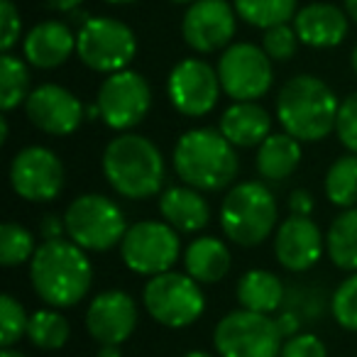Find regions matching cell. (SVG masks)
Here are the masks:
<instances>
[{
	"mask_svg": "<svg viewBox=\"0 0 357 357\" xmlns=\"http://www.w3.org/2000/svg\"><path fill=\"white\" fill-rule=\"evenodd\" d=\"M96 103L100 108V120L110 130L128 132L135 125L142 123L144 115L149 113L152 91H149V84L142 74L123 69L108 74V79L98 89Z\"/></svg>",
	"mask_w": 357,
	"mask_h": 357,
	"instance_id": "cell-12",
	"label": "cell"
},
{
	"mask_svg": "<svg viewBox=\"0 0 357 357\" xmlns=\"http://www.w3.org/2000/svg\"><path fill=\"white\" fill-rule=\"evenodd\" d=\"M326 196L337 208H352L357 204V154L335 159L326 174Z\"/></svg>",
	"mask_w": 357,
	"mask_h": 357,
	"instance_id": "cell-28",
	"label": "cell"
},
{
	"mask_svg": "<svg viewBox=\"0 0 357 357\" xmlns=\"http://www.w3.org/2000/svg\"><path fill=\"white\" fill-rule=\"evenodd\" d=\"M64 225L71 243L86 252H105L123 243L128 233L120 206L100 194H84L71 201L64 213Z\"/></svg>",
	"mask_w": 357,
	"mask_h": 357,
	"instance_id": "cell-6",
	"label": "cell"
},
{
	"mask_svg": "<svg viewBox=\"0 0 357 357\" xmlns=\"http://www.w3.org/2000/svg\"><path fill=\"white\" fill-rule=\"evenodd\" d=\"M326 252L333 264L347 272H357V208H345L331 223L326 235Z\"/></svg>",
	"mask_w": 357,
	"mask_h": 357,
	"instance_id": "cell-26",
	"label": "cell"
},
{
	"mask_svg": "<svg viewBox=\"0 0 357 357\" xmlns=\"http://www.w3.org/2000/svg\"><path fill=\"white\" fill-rule=\"evenodd\" d=\"M284 308L294 311L306 323L308 318H318L323 313V294L303 287H291L287 291V296H284Z\"/></svg>",
	"mask_w": 357,
	"mask_h": 357,
	"instance_id": "cell-35",
	"label": "cell"
},
{
	"mask_svg": "<svg viewBox=\"0 0 357 357\" xmlns=\"http://www.w3.org/2000/svg\"><path fill=\"white\" fill-rule=\"evenodd\" d=\"M282 357H328V350L321 337L313 333H298L294 337H287L282 345Z\"/></svg>",
	"mask_w": 357,
	"mask_h": 357,
	"instance_id": "cell-38",
	"label": "cell"
},
{
	"mask_svg": "<svg viewBox=\"0 0 357 357\" xmlns=\"http://www.w3.org/2000/svg\"><path fill=\"white\" fill-rule=\"evenodd\" d=\"M176 233V228H172L169 223H157V220H139L130 225L120 243V257L125 267L144 277L169 272L181 250Z\"/></svg>",
	"mask_w": 357,
	"mask_h": 357,
	"instance_id": "cell-10",
	"label": "cell"
},
{
	"mask_svg": "<svg viewBox=\"0 0 357 357\" xmlns=\"http://www.w3.org/2000/svg\"><path fill=\"white\" fill-rule=\"evenodd\" d=\"M103 174L125 199H152L164 184V157L152 139L123 132L105 147Z\"/></svg>",
	"mask_w": 357,
	"mask_h": 357,
	"instance_id": "cell-4",
	"label": "cell"
},
{
	"mask_svg": "<svg viewBox=\"0 0 357 357\" xmlns=\"http://www.w3.org/2000/svg\"><path fill=\"white\" fill-rule=\"evenodd\" d=\"M96 357H123V352H120V345L103 342V345L98 347V355H96Z\"/></svg>",
	"mask_w": 357,
	"mask_h": 357,
	"instance_id": "cell-43",
	"label": "cell"
},
{
	"mask_svg": "<svg viewBox=\"0 0 357 357\" xmlns=\"http://www.w3.org/2000/svg\"><path fill=\"white\" fill-rule=\"evenodd\" d=\"M0 357H25V355L17 352V350H13V347H3V350H0Z\"/></svg>",
	"mask_w": 357,
	"mask_h": 357,
	"instance_id": "cell-47",
	"label": "cell"
},
{
	"mask_svg": "<svg viewBox=\"0 0 357 357\" xmlns=\"http://www.w3.org/2000/svg\"><path fill=\"white\" fill-rule=\"evenodd\" d=\"M30 96V71L20 56L3 52L0 56V108L10 113Z\"/></svg>",
	"mask_w": 357,
	"mask_h": 357,
	"instance_id": "cell-27",
	"label": "cell"
},
{
	"mask_svg": "<svg viewBox=\"0 0 357 357\" xmlns=\"http://www.w3.org/2000/svg\"><path fill=\"white\" fill-rule=\"evenodd\" d=\"M230 250L218 238H199L186 248V274L199 284H218L230 272Z\"/></svg>",
	"mask_w": 357,
	"mask_h": 357,
	"instance_id": "cell-23",
	"label": "cell"
},
{
	"mask_svg": "<svg viewBox=\"0 0 357 357\" xmlns=\"http://www.w3.org/2000/svg\"><path fill=\"white\" fill-rule=\"evenodd\" d=\"M0 139H3V142H8V120H6V115L0 118Z\"/></svg>",
	"mask_w": 357,
	"mask_h": 357,
	"instance_id": "cell-46",
	"label": "cell"
},
{
	"mask_svg": "<svg viewBox=\"0 0 357 357\" xmlns=\"http://www.w3.org/2000/svg\"><path fill=\"white\" fill-rule=\"evenodd\" d=\"M272 118L255 100H235L223 115H220V132L225 135L233 147H255L269 137Z\"/></svg>",
	"mask_w": 357,
	"mask_h": 357,
	"instance_id": "cell-21",
	"label": "cell"
},
{
	"mask_svg": "<svg viewBox=\"0 0 357 357\" xmlns=\"http://www.w3.org/2000/svg\"><path fill=\"white\" fill-rule=\"evenodd\" d=\"M333 318L337 321V326L345 331L357 333V274L347 277L340 287L333 294Z\"/></svg>",
	"mask_w": 357,
	"mask_h": 357,
	"instance_id": "cell-33",
	"label": "cell"
},
{
	"mask_svg": "<svg viewBox=\"0 0 357 357\" xmlns=\"http://www.w3.org/2000/svg\"><path fill=\"white\" fill-rule=\"evenodd\" d=\"M313 196L308 194L306 189H296L291 196H289V211L294 215H311L313 213Z\"/></svg>",
	"mask_w": 357,
	"mask_h": 357,
	"instance_id": "cell-39",
	"label": "cell"
},
{
	"mask_svg": "<svg viewBox=\"0 0 357 357\" xmlns=\"http://www.w3.org/2000/svg\"><path fill=\"white\" fill-rule=\"evenodd\" d=\"M105 3H113V6H128V3H135V0H105Z\"/></svg>",
	"mask_w": 357,
	"mask_h": 357,
	"instance_id": "cell-50",
	"label": "cell"
},
{
	"mask_svg": "<svg viewBox=\"0 0 357 357\" xmlns=\"http://www.w3.org/2000/svg\"><path fill=\"white\" fill-rule=\"evenodd\" d=\"M45 3H47V8L54 13H74V10H79L84 0H45Z\"/></svg>",
	"mask_w": 357,
	"mask_h": 357,
	"instance_id": "cell-42",
	"label": "cell"
},
{
	"mask_svg": "<svg viewBox=\"0 0 357 357\" xmlns=\"http://www.w3.org/2000/svg\"><path fill=\"white\" fill-rule=\"evenodd\" d=\"M350 64H352V71H355V74H357V47H355V50H352Z\"/></svg>",
	"mask_w": 357,
	"mask_h": 357,
	"instance_id": "cell-49",
	"label": "cell"
},
{
	"mask_svg": "<svg viewBox=\"0 0 357 357\" xmlns=\"http://www.w3.org/2000/svg\"><path fill=\"white\" fill-rule=\"evenodd\" d=\"M30 282L42 301L69 308L89 294L93 267L86 250L71 240H45L30 259Z\"/></svg>",
	"mask_w": 357,
	"mask_h": 357,
	"instance_id": "cell-1",
	"label": "cell"
},
{
	"mask_svg": "<svg viewBox=\"0 0 357 357\" xmlns=\"http://www.w3.org/2000/svg\"><path fill=\"white\" fill-rule=\"evenodd\" d=\"M220 76L218 69L204 59H181L172 69L167 81V93L172 105L186 118H204L215 108L220 98Z\"/></svg>",
	"mask_w": 357,
	"mask_h": 357,
	"instance_id": "cell-13",
	"label": "cell"
},
{
	"mask_svg": "<svg viewBox=\"0 0 357 357\" xmlns=\"http://www.w3.org/2000/svg\"><path fill=\"white\" fill-rule=\"evenodd\" d=\"M40 230H42V238L45 240H59L61 235L66 233L64 218H59V215H45Z\"/></svg>",
	"mask_w": 357,
	"mask_h": 357,
	"instance_id": "cell-41",
	"label": "cell"
},
{
	"mask_svg": "<svg viewBox=\"0 0 357 357\" xmlns=\"http://www.w3.org/2000/svg\"><path fill=\"white\" fill-rule=\"evenodd\" d=\"M89 20H91V15H89V13H86V10H74V13H69V22H71V25L84 27Z\"/></svg>",
	"mask_w": 357,
	"mask_h": 357,
	"instance_id": "cell-44",
	"label": "cell"
},
{
	"mask_svg": "<svg viewBox=\"0 0 357 357\" xmlns=\"http://www.w3.org/2000/svg\"><path fill=\"white\" fill-rule=\"evenodd\" d=\"M76 54L91 71L115 74L137 54L135 32L115 17H91L76 35Z\"/></svg>",
	"mask_w": 357,
	"mask_h": 357,
	"instance_id": "cell-9",
	"label": "cell"
},
{
	"mask_svg": "<svg viewBox=\"0 0 357 357\" xmlns=\"http://www.w3.org/2000/svg\"><path fill=\"white\" fill-rule=\"evenodd\" d=\"M22 20L13 0H0V50L10 52L20 40Z\"/></svg>",
	"mask_w": 357,
	"mask_h": 357,
	"instance_id": "cell-37",
	"label": "cell"
},
{
	"mask_svg": "<svg viewBox=\"0 0 357 357\" xmlns=\"http://www.w3.org/2000/svg\"><path fill=\"white\" fill-rule=\"evenodd\" d=\"M86 328H89L91 337L98 340L100 345L103 342H113V345L125 342L137 328L135 298L130 294L120 291V289H108V291L98 294L89 303Z\"/></svg>",
	"mask_w": 357,
	"mask_h": 357,
	"instance_id": "cell-17",
	"label": "cell"
},
{
	"mask_svg": "<svg viewBox=\"0 0 357 357\" xmlns=\"http://www.w3.org/2000/svg\"><path fill=\"white\" fill-rule=\"evenodd\" d=\"M235 30H238V10L228 0H196L181 20L184 42L201 54L230 47Z\"/></svg>",
	"mask_w": 357,
	"mask_h": 357,
	"instance_id": "cell-15",
	"label": "cell"
},
{
	"mask_svg": "<svg viewBox=\"0 0 357 357\" xmlns=\"http://www.w3.org/2000/svg\"><path fill=\"white\" fill-rule=\"evenodd\" d=\"M35 238L25 225L6 220L0 225V264L3 267H20L35 255Z\"/></svg>",
	"mask_w": 357,
	"mask_h": 357,
	"instance_id": "cell-31",
	"label": "cell"
},
{
	"mask_svg": "<svg viewBox=\"0 0 357 357\" xmlns=\"http://www.w3.org/2000/svg\"><path fill=\"white\" fill-rule=\"evenodd\" d=\"M301 144L289 132H274L257 147V172L267 181H284L301 164Z\"/></svg>",
	"mask_w": 357,
	"mask_h": 357,
	"instance_id": "cell-25",
	"label": "cell"
},
{
	"mask_svg": "<svg viewBox=\"0 0 357 357\" xmlns=\"http://www.w3.org/2000/svg\"><path fill=\"white\" fill-rule=\"evenodd\" d=\"M159 213L178 233H199L208 225V201L194 186H172L159 199Z\"/></svg>",
	"mask_w": 357,
	"mask_h": 357,
	"instance_id": "cell-22",
	"label": "cell"
},
{
	"mask_svg": "<svg viewBox=\"0 0 357 357\" xmlns=\"http://www.w3.org/2000/svg\"><path fill=\"white\" fill-rule=\"evenodd\" d=\"M174 172L199 191H223L238 176V154L220 130L196 128L178 137Z\"/></svg>",
	"mask_w": 357,
	"mask_h": 357,
	"instance_id": "cell-3",
	"label": "cell"
},
{
	"mask_svg": "<svg viewBox=\"0 0 357 357\" xmlns=\"http://www.w3.org/2000/svg\"><path fill=\"white\" fill-rule=\"evenodd\" d=\"M347 13L331 3H311L294 15V30L306 47L331 50L347 37Z\"/></svg>",
	"mask_w": 357,
	"mask_h": 357,
	"instance_id": "cell-19",
	"label": "cell"
},
{
	"mask_svg": "<svg viewBox=\"0 0 357 357\" xmlns=\"http://www.w3.org/2000/svg\"><path fill=\"white\" fill-rule=\"evenodd\" d=\"M277 223V201L264 184L243 181L233 186L220 206V225L230 243L257 248L272 235Z\"/></svg>",
	"mask_w": 357,
	"mask_h": 357,
	"instance_id": "cell-5",
	"label": "cell"
},
{
	"mask_svg": "<svg viewBox=\"0 0 357 357\" xmlns=\"http://www.w3.org/2000/svg\"><path fill=\"white\" fill-rule=\"evenodd\" d=\"M184 357H213L211 352H204V350H191V352H186Z\"/></svg>",
	"mask_w": 357,
	"mask_h": 357,
	"instance_id": "cell-48",
	"label": "cell"
},
{
	"mask_svg": "<svg viewBox=\"0 0 357 357\" xmlns=\"http://www.w3.org/2000/svg\"><path fill=\"white\" fill-rule=\"evenodd\" d=\"M282 340L277 318L248 308L225 313L213 331L220 357H277L282 355Z\"/></svg>",
	"mask_w": 357,
	"mask_h": 357,
	"instance_id": "cell-7",
	"label": "cell"
},
{
	"mask_svg": "<svg viewBox=\"0 0 357 357\" xmlns=\"http://www.w3.org/2000/svg\"><path fill=\"white\" fill-rule=\"evenodd\" d=\"M301 323H303L301 318H298L294 311H287V308H284V311L277 316V326H279V331H282L284 337L298 335V328H301Z\"/></svg>",
	"mask_w": 357,
	"mask_h": 357,
	"instance_id": "cell-40",
	"label": "cell"
},
{
	"mask_svg": "<svg viewBox=\"0 0 357 357\" xmlns=\"http://www.w3.org/2000/svg\"><path fill=\"white\" fill-rule=\"evenodd\" d=\"M27 120L37 130L54 137H64L79 130L86 118V105L69 89L56 84H42L30 91L25 100Z\"/></svg>",
	"mask_w": 357,
	"mask_h": 357,
	"instance_id": "cell-16",
	"label": "cell"
},
{
	"mask_svg": "<svg viewBox=\"0 0 357 357\" xmlns=\"http://www.w3.org/2000/svg\"><path fill=\"white\" fill-rule=\"evenodd\" d=\"M335 93L326 81L311 74H298L282 86L277 96V118L284 132L298 142H318L335 130L337 120Z\"/></svg>",
	"mask_w": 357,
	"mask_h": 357,
	"instance_id": "cell-2",
	"label": "cell"
},
{
	"mask_svg": "<svg viewBox=\"0 0 357 357\" xmlns=\"http://www.w3.org/2000/svg\"><path fill=\"white\" fill-rule=\"evenodd\" d=\"M298 35L294 27H289V22L284 25H277V27H269L264 30V37H262V50L269 54L272 61H289L298 50Z\"/></svg>",
	"mask_w": 357,
	"mask_h": 357,
	"instance_id": "cell-34",
	"label": "cell"
},
{
	"mask_svg": "<svg viewBox=\"0 0 357 357\" xmlns=\"http://www.w3.org/2000/svg\"><path fill=\"white\" fill-rule=\"evenodd\" d=\"M233 6L238 17L262 30L284 25L296 13V0H233Z\"/></svg>",
	"mask_w": 357,
	"mask_h": 357,
	"instance_id": "cell-29",
	"label": "cell"
},
{
	"mask_svg": "<svg viewBox=\"0 0 357 357\" xmlns=\"http://www.w3.org/2000/svg\"><path fill=\"white\" fill-rule=\"evenodd\" d=\"M345 13L352 17V22H357V0H345Z\"/></svg>",
	"mask_w": 357,
	"mask_h": 357,
	"instance_id": "cell-45",
	"label": "cell"
},
{
	"mask_svg": "<svg viewBox=\"0 0 357 357\" xmlns=\"http://www.w3.org/2000/svg\"><path fill=\"white\" fill-rule=\"evenodd\" d=\"M169 3H176V6H191L196 0H169Z\"/></svg>",
	"mask_w": 357,
	"mask_h": 357,
	"instance_id": "cell-51",
	"label": "cell"
},
{
	"mask_svg": "<svg viewBox=\"0 0 357 357\" xmlns=\"http://www.w3.org/2000/svg\"><path fill=\"white\" fill-rule=\"evenodd\" d=\"M22 52L35 69H56L76 52V35L66 22L45 20L27 32Z\"/></svg>",
	"mask_w": 357,
	"mask_h": 357,
	"instance_id": "cell-20",
	"label": "cell"
},
{
	"mask_svg": "<svg viewBox=\"0 0 357 357\" xmlns=\"http://www.w3.org/2000/svg\"><path fill=\"white\" fill-rule=\"evenodd\" d=\"M335 132L340 137V142L352 154H357V91L352 96H347L340 103V108H337Z\"/></svg>",
	"mask_w": 357,
	"mask_h": 357,
	"instance_id": "cell-36",
	"label": "cell"
},
{
	"mask_svg": "<svg viewBox=\"0 0 357 357\" xmlns=\"http://www.w3.org/2000/svg\"><path fill=\"white\" fill-rule=\"evenodd\" d=\"M323 250H326V240L311 215L291 213L284 223H279L277 235H274V255L284 269L306 272L316 267Z\"/></svg>",
	"mask_w": 357,
	"mask_h": 357,
	"instance_id": "cell-18",
	"label": "cell"
},
{
	"mask_svg": "<svg viewBox=\"0 0 357 357\" xmlns=\"http://www.w3.org/2000/svg\"><path fill=\"white\" fill-rule=\"evenodd\" d=\"M69 335V321L61 313L52 311V308L35 311L30 316V323H27V337L40 350H59V347L66 345Z\"/></svg>",
	"mask_w": 357,
	"mask_h": 357,
	"instance_id": "cell-30",
	"label": "cell"
},
{
	"mask_svg": "<svg viewBox=\"0 0 357 357\" xmlns=\"http://www.w3.org/2000/svg\"><path fill=\"white\" fill-rule=\"evenodd\" d=\"M27 323L30 316L20 306V301H15L10 294H3L0 296V345H15L22 335H27Z\"/></svg>",
	"mask_w": 357,
	"mask_h": 357,
	"instance_id": "cell-32",
	"label": "cell"
},
{
	"mask_svg": "<svg viewBox=\"0 0 357 357\" xmlns=\"http://www.w3.org/2000/svg\"><path fill=\"white\" fill-rule=\"evenodd\" d=\"M10 186L25 201H54L64 189V164L52 149L25 147L13 157Z\"/></svg>",
	"mask_w": 357,
	"mask_h": 357,
	"instance_id": "cell-14",
	"label": "cell"
},
{
	"mask_svg": "<svg viewBox=\"0 0 357 357\" xmlns=\"http://www.w3.org/2000/svg\"><path fill=\"white\" fill-rule=\"evenodd\" d=\"M240 308L257 313H272L284 306V289L282 279L277 274L267 272V269H250L238 279V289H235Z\"/></svg>",
	"mask_w": 357,
	"mask_h": 357,
	"instance_id": "cell-24",
	"label": "cell"
},
{
	"mask_svg": "<svg viewBox=\"0 0 357 357\" xmlns=\"http://www.w3.org/2000/svg\"><path fill=\"white\" fill-rule=\"evenodd\" d=\"M142 301L147 313L167 328H186L199 321L206 308L201 284L181 272H162L144 284Z\"/></svg>",
	"mask_w": 357,
	"mask_h": 357,
	"instance_id": "cell-8",
	"label": "cell"
},
{
	"mask_svg": "<svg viewBox=\"0 0 357 357\" xmlns=\"http://www.w3.org/2000/svg\"><path fill=\"white\" fill-rule=\"evenodd\" d=\"M218 76L223 93L233 100H257L272 89V59L262 47L235 42L220 54Z\"/></svg>",
	"mask_w": 357,
	"mask_h": 357,
	"instance_id": "cell-11",
	"label": "cell"
}]
</instances>
